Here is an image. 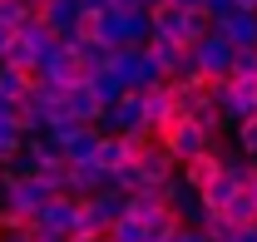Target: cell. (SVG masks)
Returning a JSON list of instances; mask_svg holds the SVG:
<instances>
[{"mask_svg": "<svg viewBox=\"0 0 257 242\" xmlns=\"http://www.w3.org/2000/svg\"><path fill=\"white\" fill-rule=\"evenodd\" d=\"M154 35H168V40H178L183 50H193L198 40L213 35V20H208L203 10H178V5L163 0L159 10H154Z\"/></svg>", "mask_w": 257, "mask_h": 242, "instance_id": "6da1fadb", "label": "cell"}, {"mask_svg": "<svg viewBox=\"0 0 257 242\" xmlns=\"http://www.w3.org/2000/svg\"><path fill=\"white\" fill-rule=\"evenodd\" d=\"M109 69L124 79L128 94H144V89H154V84H163L159 64L149 60V45H124V50H114V55H109Z\"/></svg>", "mask_w": 257, "mask_h": 242, "instance_id": "7a4b0ae2", "label": "cell"}, {"mask_svg": "<svg viewBox=\"0 0 257 242\" xmlns=\"http://www.w3.org/2000/svg\"><path fill=\"white\" fill-rule=\"evenodd\" d=\"M208 94H213V104L223 109L227 129L242 124V119H257V79H213Z\"/></svg>", "mask_w": 257, "mask_h": 242, "instance_id": "3957f363", "label": "cell"}, {"mask_svg": "<svg viewBox=\"0 0 257 242\" xmlns=\"http://www.w3.org/2000/svg\"><path fill=\"white\" fill-rule=\"evenodd\" d=\"M159 144H163V149H168V153H173V163L183 168V163H193L198 153L218 149L223 139H213L208 129H198V124H193V119H178V124H173V129H168V134H163V139H159Z\"/></svg>", "mask_w": 257, "mask_h": 242, "instance_id": "277c9868", "label": "cell"}, {"mask_svg": "<svg viewBox=\"0 0 257 242\" xmlns=\"http://www.w3.org/2000/svg\"><path fill=\"white\" fill-rule=\"evenodd\" d=\"M232 60H237V50H232L218 30L193 45V64H198V74H203L208 84H213V79H232Z\"/></svg>", "mask_w": 257, "mask_h": 242, "instance_id": "5b68a950", "label": "cell"}, {"mask_svg": "<svg viewBox=\"0 0 257 242\" xmlns=\"http://www.w3.org/2000/svg\"><path fill=\"white\" fill-rule=\"evenodd\" d=\"M50 114H55V119H74V124H89V129H99V119H104V104H99V94L89 89V84H69Z\"/></svg>", "mask_w": 257, "mask_h": 242, "instance_id": "8992f818", "label": "cell"}, {"mask_svg": "<svg viewBox=\"0 0 257 242\" xmlns=\"http://www.w3.org/2000/svg\"><path fill=\"white\" fill-rule=\"evenodd\" d=\"M79 212H84V203L64 193V198H50V203H45V212L35 217L30 227H35V232H60V237L74 242V232H79Z\"/></svg>", "mask_w": 257, "mask_h": 242, "instance_id": "52a82bcc", "label": "cell"}, {"mask_svg": "<svg viewBox=\"0 0 257 242\" xmlns=\"http://www.w3.org/2000/svg\"><path fill=\"white\" fill-rule=\"evenodd\" d=\"M99 134H149V114H144V94H128L124 104L104 109L99 119ZM154 139V134H149Z\"/></svg>", "mask_w": 257, "mask_h": 242, "instance_id": "ba28073f", "label": "cell"}, {"mask_svg": "<svg viewBox=\"0 0 257 242\" xmlns=\"http://www.w3.org/2000/svg\"><path fill=\"white\" fill-rule=\"evenodd\" d=\"M163 203H168V212L178 217V227H203L208 222V208H203V193H193L183 178H173L168 188H163Z\"/></svg>", "mask_w": 257, "mask_h": 242, "instance_id": "9c48e42d", "label": "cell"}, {"mask_svg": "<svg viewBox=\"0 0 257 242\" xmlns=\"http://www.w3.org/2000/svg\"><path fill=\"white\" fill-rule=\"evenodd\" d=\"M149 60L159 64L163 79H178V74L193 64V50H183V45H178V40H168V35H154V40H149Z\"/></svg>", "mask_w": 257, "mask_h": 242, "instance_id": "30bf717a", "label": "cell"}, {"mask_svg": "<svg viewBox=\"0 0 257 242\" xmlns=\"http://www.w3.org/2000/svg\"><path fill=\"white\" fill-rule=\"evenodd\" d=\"M139 173H144V188H168V183L178 178V163H173V153L154 139V144L144 149V158H139Z\"/></svg>", "mask_w": 257, "mask_h": 242, "instance_id": "8fae6325", "label": "cell"}, {"mask_svg": "<svg viewBox=\"0 0 257 242\" xmlns=\"http://www.w3.org/2000/svg\"><path fill=\"white\" fill-rule=\"evenodd\" d=\"M223 158H227V149L223 144H218V149H208V153H198V158H193V163H183V168H178V178L188 183L193 193H203V188H208V183L218 178V173H223Z\"/></svg>", "mask_w": 257, "mask_h": 242, "instance_id": "7c38bea8", "label": "cell"}, {"mask_svg": "<svg viewBox=\"0 0 257 242\" xmlns=\"http://www.w3.org/2000/svg\"><path fill=\"white\" fill-rule=\"evenodd\" d=\"M40 20L50 25V35H60V40H79V20H84V10H79V0H50Z\"/></svg>", "mask_w": 257, "mask_h": 242, "instance_id": "4fadbf2b", "label": "cell"}, {"mask_svg": "<svg viewBox=\"0 0 257 242\" xmlns=\"http://www.w3.org/2000/svg\"><path fill=\"white\" fill-rule=\"evenodd\" d=\"M213 30L223 35L232 50H257V10H237V15H227V20H218Z\"/></svg>", "mask_w": 257, "mask_h": 242, "instance_id": "5bb4252c", "label": "cell"}, {"mask_svg": "<svg viewBox=\"0 0 257 242\" xmlns=\"http://www.w3.org/2000/svg\"><path fill=\"white\" fill-rule=\"evenodd\" d=\"M104 188H109V173L99 168L94 158H89V163H69V198L84 203V198H94V193H104Z\"/></svg>", "mask_w": 257, "mask_h": 242, "instance_id": "9a60e30c", "label": "cell"}, {"mask_svg": "<svg viewBox=\"0 0 257 242\" xmlns=\"http://www.w3.org/2000/svg\"><path fill=\"white\" fill-rule=\"evenodd\" d=\"M50 119H55V114H50V104H40L35 94H25V99L15 104V124H20V134H25V139L45 134V129H50Z\"/></svg>", "mask_w": 257, "mask_h": 242, "instance_id": "2e32d148", "label": "cell"}, {"mask_svg": "<svg viewBox=\"0 0 257 242\" xmlns=\"http://www.w3.org/2000/svg\"><path fill=\"white\" fill-rule=\"evenodd\" d=\"M188 119L198 124V129H208L213 139H223V134H227V119H223V109L213 104V94H203V99H193V104H188Z\"/></svg>", "mask_w": 257, "mask_h": 242, "instance_id": "e0dca14e", "label": "cell"}, {"mask_svg": "<svg viewBox=\"0 0 257 242\" xmlns=\"http://www.w3.org/2000/svg\"><path fill=\"white\" fill-rule=\"evenodd\" d=\"M20 149H25V134L15 124V104H0V163H10Z\"/></svg>", "mask_w": 257, "mask_h": 242, "instance_id": "ac0fdd59", "label": "cell"}, {"mask_svg": "<svg viewBox=\"0 0 257 242\" xmlns=\"http://www.w3.org/2000/svg\"><path fill=\"white\" fill-rule=\"evenodd\" d=\"M35 89V74L15 69V64H0V104H20Z\"/></svg>", "mask_w": 257, "mask_h": 242, "instance_id": "d6986e66", "label": "cell"}, {"mask_svg": "<svg viewBox=\"0 0 257 242\" xmlns=\"http://www.w3.org/2000/svg\"><path fill=\"white\" fill-rule=\"evenodd\" d=\"M223 217L232 222V227H237V232L257 227V193H252V188H242V193H237V198L227 203V212H223Z\"/></svg>", "mask_w": 257, "mask_h": 242, "instance_id": "ffe728a7", "label": "cell"}, {"mask_svg": "<svg viewBox=\"0 0 257 242\" xmlns=\"http://www.w3.org/2000/svg\"><path fill=\"white\" fill-rule=\"evenodd\" d=\"M89 89L99 94V104H104V109H114V104H124V99H128V89H124V79H119V74H114V69H99L94 79H89Z\"/></svg>", "mask_w": 257, "mask_h": 242, "instance_id": "44dd1931", "label": "cell"}, {"mask_svg": "<svg viewBox=\"0 0 257 242\" xmlns=\"http://www.w3.org/2000/svg\"><path fill=\"white\" fill-rule=\"evenodd\" d=\"M168 203H163V188H139L134 198H128V217H139V222H149L154 212H163Z\"/></svg>", "mask_w": 257, "mask_h": 242, "instance_id": "7402d4cb", "label": "cell"}, {"mask_svg": "<svg viewBox=\"0 0 257 242\" xmlns=\"http://www.w3.org/2000/svg\"><path fill=\"white\" fill-rule=\"evenodd\" d=\"M119 20H124V45H149V40H154V10L119 15Z\"/></svg>", "mask_w": 257, "mask_h": 242, "instance_id": "603a6c76", "label": "cell"}, {"mask_svg": "<svg viewBox=\"0 0 257 242\" xmlns=\"http://www.w3.org/2000/svg\"><path fill=\"white\" fill-rule=\"evenodd\" d=\"M109 188H114V193H124V198H134V193L144 188V173H139V163H124V168H114V173H109Z\"/></svg>", "mask_w": 257, "mask_h": 242, "instance_id": "cb8c5ba5", "label": "cell"}, {"mask_svg": "<svg viewBox=\"0 0 257 242\" xmlns=\"http://www.w3.org/2000/svg\"><path fill=\"white\" fill-rule=\"evenodd\" d=\"M232 149L242 153V158H252V163H257V119L232 124Z\"/></svg>", "mask_w": 257, "mask_h": 242, "instance_id": "d4e9b609", "label": "cell"}, {"mask_svg": "<svg viewBox=\"0 0 257 242\" xmlns=\"http://www.w3.org/2000/svg\"><path fill=\"white\" fill-rule=\"evenodd\" d=\"M173 232H178V217H173L168 208H163V212H154V217L144 222V237H149V242H168Z\"/></svg>", "mask_w": 257, "mask_h": 242, "instance_id": "484cf974", "label": "cell"}, {"mask_svg": "<svg viewBox=\"0 0 257 242\" xmlns=\"http://www.w3.org/2000/svg\"><path fill=\"white\" fill-rule=\"evenodd\" d=\"M40 178H45V188H50L55 198H64V193H69V158H60V163H45V168H40Z\"/></svg>", "mask_w": 257, "mask_h": 242, "instance_id": "4316f807", "label": "cell"}, {"mask_svg": "<svg viewBox=\"0 0 257 242\" xmlns=\"http://www.w3.org/2000/svg\"><path fill=\"white\" fill-rule=\"evenodd\" d=\"M0 64H15V69H25V74H35V69H40V64H35V50L20 40V35L10 40V50H5V60H0Z\"/></svg>", "mask_w": 257, "mask_h": 242, "instance_id": "83f0119b", "label": "cell"}, {"mask_svg": "<svg viewBox=\"0 0 257 242\" xmlns=\"http://www.w3.org/2000/svg\"><path fill=\"white\" fill-rule=\"evenodd\" d=\"M25 20H35V15H30V5H25V0H0V25H5V30H10V35L20 30Z\"/></svg>", "mask_w": 257, "mask_h": 242, "instance_id": "f1b7e54d", "label": "cell"}, {"mask_svg": "<svg viewBox=\"0 0 257 242\" xmlns=\"http://www.w3.org/2000/svg\"><path fill=\"white\" fill-rule=\"evenodd\" d=\"M109 237H114V242H149V237H144V222H139V217H119V222L109 227Z\"/></svg>", "mask_w": 257, "mask_h": 242, "instance_id": "f546056e", "label": "cell"}, {"mask_svg": "<svg viewBox=\"0 0 257 242\" xmlns=\"http://www.w3.org/2000/svg\"><path fill=\"white\" fill-rule=\"evenodd\" d=\"M203 232H208V242H232V237H237V227L227 222L223 212H213V217L203 222Z\"/></svg>", "mask_w": 257, "mask_h": 242, "instance_id": "4dcf8cb0", "label": "cell"}, {"mask_svg": "<svg viewBox=\"0 0 257 242\" xmlns=\"http://www.w3.org/2000/svg\"><path fill=\"white\" fill-rule=\"evenodd\" d=\"M203 10H208V20H213V25H218V20H227V15H237V10H242V5H237V0H208V5H203Z\"/></svg>", "mask_w": 257, "mask_h": 242, "instance_id": "1f68e13d", "label": "cell"}, {"mask_svg": "<svg viewBox=\"0 0 257 242\" xmlns=\"http://www.w3.org/2000/svg\"><path fill=\"white\" fill-rule=\"evenodd\" d=\"M109 10H114V15H139V10H149V5H144V0H109Z\"/></svg>", "mask_w": 257, "mask_h": 242, "instance_id": "d6a6232c", "label": "cell"}, {"mask_svg": "<svg viewBox=\"0 0 257 242\" xmlns=\"http://www.w3.org/2000/svg\"><path fill=\"white\" fill-rule=\"evenodd\" d=\"M168 242H208V232H203V227H178Z\"/></svg>", "mask_w": 257, "mask_h": 242, "instance_id": "836d02e7", "label": "cell"}, {"mask_svg": "<svg viewBox=\"0 0 257 242\" xmlns=\"http://www.w3.org/2000/svg\"><path fill=\"white\" fill-rule=\"evenodd\" d=\"M84 15H109V0H79Z\"/></svg>", "mask_w": 257, "mask_h": 242, "instance_id": "e575fe53", "label": "cell"}, {"mask_svg": "<svg viewBox=\"0 0 257 242\" xmlns=\"http://www.w3.org/2000/svg\"><path fill=\"white\" fill-rule=\"evenodd\" d=\"M0 242H35V227H25V232H0Z\"/></svg>", "mask_w": 257, "mask_h": 242, "instance_id": "d590c367", "label": "cell"}, {"mask_svg": "<svg viewBox=\"0 0 257 242\" xmlns=\"http://www.w3.org/2000/svg\"><path fill=\"white\" fill-rule=\"evenodd\" d=\"M168 5H178V10H203L208 0H168ZM203 15H208V10H203Z\"/></svg>", "mask_w": 257, "mask_h": 242, "instance_id": "8d00e7d4", "label": "cell"}, {"mask_svg": "<svg viewBox=\"0 0 257 242\" xmlns=\"http://www.w3.org/2000/svg\"><path fill=\"white\" fill-rule=\"evenodd\" d=\"M10 40H15V35H10L5 25H0V60H5V50H10Z\"/></svg>", "mask_w": 257, "mask_h": 242, "instance_id": "74e56055", "label": "cell"}, {"mask_svg": "<svg viewBox=\"0 0 257 242\" xmlns=\"http://www.w3.org/2000/svg\"><path fill=\"white\" fill-rule=\"evenodd\" d=\"M35 242H69V237H60V232H35Z\"/></svg>", "mask_w": 257, "mask_h": 242, "instance_id": "f35d334b", "label": "cell"}, {"mask_svg": "<svg viewBox=\"0 0 257 242\" xmlns=\"http://www.w3.org/2000/svg\"><path fill=\"white\" fill-rule=\"evenodd\" d=\"M84 242H114V237H109V232H104V237H84Z\"/></svg>", "mask_w": 257, "mask_h": 242, "instance_id": "ab89813d", "label": "cell"}, {"mask_svg": "<svg viewBox=\"0 0 257 242\" xmlns=\"http://www.w3.org/2000/svg\"><path fill=\"white\" fill-rule=\"evenodd\" d=\"M144 5H149V10H159V5H163V0H144Z\"/></svg>", "mask_w": 257, "mask_h": 242, "instance_id": "60d3db41", "label": "cell"}]
</instances>
